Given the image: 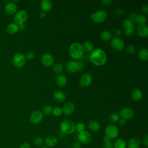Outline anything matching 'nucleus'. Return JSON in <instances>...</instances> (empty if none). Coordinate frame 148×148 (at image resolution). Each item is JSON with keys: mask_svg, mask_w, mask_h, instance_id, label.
Returning a JSON list of instances; mask_svg holds the SVG:
<instances>
[{"mask_svg": "<svg viewBox=\"0 0 148 148\" xmlns=\"http://www.w3.org/2000/svg\"><path fill=\"white\" fill-rule=\"evenodd\" d=\"M90 60L94 65L96 66H102L106 62L107 56L102 49H96L91 52Z\"/></svg>", "mask_w": 148, "mask_h": 148, "instance_id": "nucleus-1", "label": "nucleus"}, {"mask_svg": "<svg viewBox=\"0 0 148 148\" xmlns=\"http://www.w3.org/2000/svg\"><path fill=\"white\" fill-rule=\"evenodd\" d=\"M83 53L82 45L78 42H74L69 46V53L73 59L78 60L81 58L83 56Z\"/></svg>", "mask_w": 148, "mask_h": 148, "instance_id": "nucleus-2", "label": "nucleus"}, {"mask_svg": "<svg viewBox=\"0 0 148 148\" xmlns=\"http://www.w3.org/2000/svg\"><path fill=\"white\" fill-rule=\"evenodd\" d=\"M60 131L65 135L71 134L75 131V124L71 120H64L60 123Z\"/></svg>", "mask_w": 148, "mask_h": 148, "instance_id": "nucleus-3", "label": "nucleus"}, {"mask_svg": "<svg viewBox=\"0 0 148 148\" xmlns=\"http://www.w3.org/2000/svg\"><path fill=\"white\" fill-rule=\"evenodd\" d=\"M105 136H108L110 139H114L116 138L119 134V130L117 126L109 124L107 125L105 128Z\"/></svg>", "mask_w": 148, "mask_h": 148, "instance_id": "nucleus-4", "label": "nucleus"}, {"mask_svg": "<svg viewBox=\"0 0 148 148\" xmlns=\"http://www.w3.org/2000/svg\"><path fill=\"white\" fill-rule=\"evenodd\" d=\"M107 13L105 10H99L91 14V18L97 23H103L107 18Z\"/></svg>", "mask_w": 148, "mask_h": 148, "instance_id": "nucleus-5", "label": "nucleus"}, {"mask_svg": "<svg viewBox=\"0 0 148 148\" xmlns=\"http://www.w3.org/2000/svg\"><path fill=\"white\" fill-rule=\"evenodd\" d=\"M25 57L23 53H17L14 55L12 60L13 64L17 68H21L25 64Z\"/></svg>", "mask_w": 148, "mask_h": 148, "instance_id": "nucleus-6", "label": "nucleus"}, {"mask_svg": "<svg viewBox=\"0 0 148 148\" xmlns=\"http://www.w3.org/2000/svg\"><path fill=\"white\" fill-rule=\"evenodd\" d=\"M28 14L26 11L21 10L17 12L14 16V21L17 25L23 24L27 21Z\"/></svg>", "mask_w": 148, "mask_h": 148, "instance_id": "nucleus-7", "label": "nucleus"}, {"mask_svg": "<svg viewBox=\"0 0 148 148\" xmlns=\"http://www.w3.org/2000/svg\"><path fill=\"white\" fill-rule=\"evenodd\" d=\"M77 139H78V140L79 141V143L86 145L91 142L92 136L91 134L89 132L87 131H83L79 133L77 136Z\"/></svg>", "mask_w": 148, "mask_h": 148, "instance_id": "nucleus-8", "label": "nucleus"}, {"mask_svg": "<svg viewBox=\"0 0 148 148\" xmlns=\"http://www.w3.org/2000/svg\"><path fill=\"white\" fill-rule=\"evenodd\" d=\"M123 24L124 27V34L128 36L133 35L135 29L134 24L128 18H127L123 21Z\"/></svg>", "mask_w": 148, "mask_h": 148, "instance_id": "nucleus-9", "label": "nucleus"}, {"mask_svg": "<svg viewBox=\"0 0 148 148\" xmlns=\"http://www.w3.org/2000/svg\"><path fill=\"white\" fill-rule=\"evenodd\" d=\"M111 47L116 51H121L124 49V41L120 38H114L110 42Z\"/></svg>", "mask_w": 148, "mask_h": 148, "instance_id": "nucleus-10", "label": "nucleus"}, {"mask_svg": "<svg viewBox=\"0 0 148 148\" xmlns=\"http://www.w3.org/2000/svg\"><path fill=\"white\" fill-rule=\"evenodd\" d=\"M43 118V114L42 112L39 110H36L31 113L29 117V120L32 124H37L39 123L40 121H42Z\"/></svg>", "mask_w": 148, "mask_h": 148, "instance_id": "nucleus-11", "label": "nucleus"}, {"mask_svg": "<svg viewBox=\"0 0 148 148\" xmlns=\"http://www.w3.org/2000/svg\"><path fill=\"white\" fill-rule=\"evenodd\" d=\"M92 77L90 73H84L80 78L79 84L83 87H87L91 83Z\"/></svg>", "mask_w": 148, "mask_h": 148, "instance_id": "nucleus-12", "label": "nucleus"}, {"mask_svg": "<svg viewBox=\"0 0 148 148\" xmlns=\"http://www.w3.org/2000/svg\"><path fill=\"white\" fill-rule=\"evenodd\" d=\"M119 116L125 120H129L134 116V111L130 108H124L120 111Z\"/></svg>", "mask_w": 148, "mask_h": 148, "instance_id": "nucleus-13", "label": "nucleus"}, {"mask_svg": "<svg viewBox=\"0 0 148 148\" xmlns=\"http://www.w3.org/2000/svg\"><path fill=\"white\" fill-rule=\"evenodd\" d=\"M42 63L46 66H50L54 63V58L49 53H44L40 58Z\"/></svg>", "mask_w": 148, "mask_h": 148, "instance_id": "nucleus-14", "label": "nucleus"}, {"mask_svg": "<svg viewBox=\"0 0 148 148\" xmlns=\"http://www.w3.org/2000/svg\"><path fill=\"white\" fill-rule=\"evenodd\" d=\"M75 109V105L72 102L66 103L62 108V112L66 116H69L73 113Z\"/></svg>", "mask_w": 148, "mask_h": 148, "instance_id": "nucleus-15", "label": "nucleus"}, {"mask_svg": "<svg viewBox=\"0 0 148 148\" xmlns=\"http://www.w3.org/2000/svg\"><path fill=\"white\" fill-rule=\"evenodd\" d=\"M58 143L57 138L53 135H50L47 136L43 140V143L45 144V146L50 148L55 146Z\"/></svg>", "mask_w": 148, "mask_h": 148, "instance_id": "nucleus-16", "label": "nucleus"}, {"mask_svg": "<svg viewBox=\"0 0 148 148\" xmlns=\"http://www.w3.org/2000/svg\"><path fill=\"white\" fill-rule=\"evenodd\" d=\"M17 9V5L13 2H8L5 6V11L6 13L9 15H13V14H14L16 12Z\"/></svg>", "mask_w": 148, "mask_h": 148, "instance_id": "nucleus-17", "label": "nucleus"}, {"mask_svg": "<svg viewBox=\"0 0 148 148\" xmlns=\"http://www.w3.org/2000/svg\"><path fill=\"white\" fill-rule=\"evenodd\" d=\"M137 34L140 37H146L148 34V28L146 24H139L136 27Z\"/></svg>", "mask_w": 148, "mask_h": 148, "instance_id": "nucleus-18", "label": "nucleus"}, {"mask_svg": "<svg viewBox=\"0 0 148 148\" xmlns=\"http://www.w3.org/2000/svg\"><path fill=\"white\" fill-rule=\"evenodd\" d=\"M65 69L69 73H74L78 71V64L76 61H70L66 62Z\"/></svg>", "mask_w": 148, "mask_h": 148, "instance_id": "nucleus-19", "label": "nucleus"}, {"mask_svg": "<svg viewBox=\"0 0 148 148\" xmlns=\"http://www.w3.org/2000/svg\"><path fill=\"white\" fill-rule=\"evenodd\" d=\"M130 97L134 101H138L142 97V92L139 88H135L131 91Z\"/></svg>", "mask_w": 148, "mask_h": 148, "instance_id": "nucleus-20", "label": "nucleus"}, {"mask_svg": "<svg viewBox=\"0 0 148 148\" xmlns=\"http://www.w3.org/2000/svg\"><path fill=\"white\" fill-rule=\"evenodd\" d=\"M127 148H139L140 141L137 138H132L126 143Z\"/></svg>", "mask_w": 148, "mask_h": 148, "instance_id": "nucleus-21", "label": "nucleus"}, {"mask_svg": "<svg viewBox=\"0 0 148 148\" xmlns=\"http://www.w3.org/2000/svg\"><path fill=\"white\" fill-rule=\"evenodd\" d=\"M40 5L42 10L45 12L50 11L53 7V3L49 0H42Z\"/></svg>", "mask_w": 148, "mask_h": 148, "instance_id": "nucleus-22", "label": "nucleus"}, {"mask_svg": "<svg viewBox=\"0 0 148 148\" xmlns=\"http://www.w3.org/2000/svg\"><path fill=\"white\" fill-rule=\"evenodd\" d=\"M88 127L91 131L97 132L101 128L100 123L96 120H91L88 123Z\"/></svg>", "mask_w": 148, "mask_h": 148, "instance_id": "nucleus-23", "label": "nucleus"}, {"mask_svg": "<svg viewBox=\"0 0 148 148\" xmlns=\"http://www.w3.org/2000/svg\"><path fill=\"white\" fill-rule=\"evenodd\" d=\"M53 98L56 101L58 102H62L66 99V95L62 91H57L54 92Z\"/></svg>", "mask_w": 148, "mask_h": 148, "instance_id": "nucleus-24", "label": "nucleus"}, {"mask_svg": "<svg viewBox=\"0 0 148 148\" xmlns=\"http://www.w3.org/2000/svg\"><path fill=\"white\" fill-rule=\"evenodd\" d=\"M57 84L60 87H64L67 83V79L65 76L63 75H58L56 79Z\"/></svg>", "mask_w": 148, "mask_h": 148, "instance_id": "nucleus-25", "label": "nucleus"}, {"mask_svg": "<svg viewBox=\"0 0 148 148\" xmlns=\"http://www.w3.org/2000/svg\"><path fill=\"white\" fill-rule=\"evenodd\" d=\"M18 30H19L18 26L16 23L9 24L6 29L7 32L10 35H13L16 34Z\"/></svg>", "mask_w": 148, "mask_h": 148, "instance_id": "nucleus-26", "label": "nucleus"}, {"mask_svg": "<svg viewBox=\"0 0 148 148\" xmlns=\"http://www.w3.org/2000/svg\"><path fill=\"white\" fill-rule=\"evenodd\" d=\"M83 51H85L86 53H91L93 50V45L92 43L86 40L83 42V43L82 45Z\"/></svg>", "mask_w": 148, "mask_h": 148, "instance_id": "nucleus-27", "label": "nucleus"}, {"mask_svg": "<svg viewBox=\"0 0 148 148\" xmlns=\"http://www.w3.org/2000/svg\"><path fill=\"white\" fill-rule=\"evenodd\" d=\"M138 57L142 61H147L148 60V50L147 49L140 50L138 53Z\"/></svg>", "mask_w": 148, "mask_h": 148, "instance_id": "nucleus-28", "label": "nucleus"}, {"mask_svg": "<svg viewBox=\"0 0 148 148\" xmlns=\"http://www.w3.org/2000/svg\"><path fill=\"white\" fill-rule=\"evenodd\" d=\"M112 38V33L109 31H103L101 32L100 35V38L105 42H107L110 40Z\"/></svg>", "mask_w": 148, "mask_h": 148, "instance_id": "nucleus-29", "label": "nucleus"}, {"mask_svg": "<svg viewBox=\"0 0 148 148\" xmlns=\"http://www.w3.org/2000/svg\"><path fill=\"white\" fill-rule=\"evenodd\" d=\"M113 144V148H126V142L123 139H116Z\"/></svg>", "mask_w": 148, "mask_h": 148, "instance_id": "nucleus-30", "label": "nucleus"}, {"mask_svg": "<svg viewBox=\"0 0 148 148\" xmlns=\"http://www.w3.org/2000/svg\"><path fill=\"white\" fill-rule=\"evenodd\" d=\"M103 148H113V144L111 141V139H109L108 136H105L103 138Z\"/></svg>", "mask_w": 148, "mask_h": 148, "instance_id": "nucleus-31", "label": "nucleus"}, {"mask_svg": "<svg viewBox=\"0 0 148 148\" xmlns=\"http://www.w3.org/2000/svg\"><path fill=\"white\" fill-rule=\"evenodd\" d=\"M53 71L56 74H60L63 71V65L60 63H56L53 66Z\"/></svg>", "mask_w": 148, "mask_h": 148, "instance_id": "nucleus-32", "label": "nucleus"}, {"mask_svg": "<svg viewBox=\"0 0 148 148\" xmlns=\"http://www.w3.org/2000/svg\"><path fill=\"white\" fill-rule=\"evenodd\" d=\"M52 110H53V107L50 105H46L44 106L42 110V113L43 114L45 115H49L51 113H52Z\"/></svg>", "mask_w": 148, "mask_h": 148, "instance_id": "nucleus-33", "label": "nucleus"}, {"mask_svg": "<svg viewBox=\"0 0 148 148\" xmlns=\"http://www.w3.org/2000/svg\"><path fill=\"white\" fill-rule=\"evenodd\" d=\"M109 119L113 123H116L118 122L120 120V116L116 113H112L109 115Z\"/></svg>", "mask_w": 148, "mask_h": 148, "instance_id": "nucleus-34", "label": "nucleus"}, {"mask_svg": "<svg viewBox=\"0 0 148 148\" xmlns=\"http://www.w3.org/2000/svg\"><path fill=\"white\" fill-rule=\"evenodd\" d=\"M85 125L84 123H77L76 125H75V130L78 132L80 133L83 131H85Z\"/></svg>", "mask_w": 148, "mask_h": 148, "instance_id": "nucleus-35", "label": "nucleus"}, {"mask_svg": "<svg viewBox=\"0 0 148 148\" xmlns=\"http://www.w3.org/2000/svg\"><path fill=\"white\" fill-rule=\"evenodd\" d=\"M138 14L136 13L132 12L129 14V18L128 19L134 24V23H137L138 21Z\"/></svg>", "mask_w": 148, "mask_h": 148, "instance_id": "nucleus-36", "label": "nucleus"}, {"mask_svg": "<svg viewBox=\"0 0 148 148\" xmlns=\"http://www.w3.org/2000/svg\"><path fill=\"white\" fill-rule=\"evenodd\" d=\"M146 21H147V18L144 14H138L137 23H139V24H145L146 23Z\"/></svg>", "mask_w": 148, "mask_h": 148, "instance_id": "nucleus-37", "label": "nucleus"}, {"mask_svg": "<svg viewBox=\"0 0 148 148\" xmlns=\"http://www.w3.org/2000/svg\"><path fill=\"white\" fill-rule=\"evenodd\" d=\"M125 51L127 53L130 54H134L135 53V51H136V49H135V47L133 45H128V46H127L125 47Z\"/></svg>", "mask_w": 148, "mask_h": 148, "instance_id": "nucleus-38", "label": "nucleus"}, {"mask_svg": "<svg viewBox=\"0 0 148 148\" xmlns=\"http://www.w3.org/2000/svg\"><path fill=\"white\" fill-rule=\"evenodd\" d=\"M62 109L59 107H55L53 108L52 113L56 116H59L62 114Z\"/></svg>", "mask_w": 148, "mask_h": 148, "instance_id": "nucleus-39", "label": "nucleus"}, {"mask_svg": "<svg viewBox=\"0 0 148 148\" xmlns=\"http://www.w3.org/2000/svg\"><path fill=\"white\" fill-rule=\"evenodd\" d=\"M34 144L37 146H41L43 144V140L40 137H36L34 140Z\"/></svg>", "mask_w": 148, "mask_h": 148, "instance_id": "nucleus-40", "label": "nucleus"}, {"mask_svg": "<svg viewBox=\"0 0 148 148\" xmlns=\"http://www.w3.org/2000/svg\"><path fill=\"white\" fill-rule=\"evenodd\" d=\"M35 53H34V52H32V51H28L27 54H26V55L25 56V58H27V59H28V60H32V59H34V57H35Z\"/></svg>", "mask_w": 148, "mask_h": 148, "instance_id": "nucleus-41", "label": "nucleus"}, {"mask_svg": "<svg viewBox=\"0 0 148 148\" xmlns=\"http://www.w3.org/2000/svg\"><path fill=\"white\" fill-rule=\"evenodd\" d=\"M124 12V9H121V8H118L117 9L115 12H114V13H115V15L117 16H121Z\"/></svg>", "mask_w": 148, "mask_h": 148, "instance_id": "nucleus-42", "label": "nucleus"}, {"mask_svg": "<svg viewBox=\"0 0 148 148\" xmlns=\"http://www.w3.org/2000/svg\"><path fill=\"white\" fill-rule=\"evenodd\" d=\"M141 10L144 14H147L148 13V5L145 4L142 5L141 7Z\"/></svg>", "mask_w": 148, "mask_h": 148, "instance_id": "nucleus-43", "label": "nucleus"}, {"mask_svg": "<svg viewBox=\"0 0 148 148\" xmlns=\"http://www.w3.org/2000/svg\"><path fill=\"white\" fill-rule=\"evenodd\" d=\"M114 35L116 38H119V36H120L121 35V30L119 29H116L114 31Z\"/></svg>", "mask_w": 148, "mask_h": 148, "instance_id": "nucleus-44", "label": "nucleus"}, {"mask_svg": "<svg viewBox=\"0 0 148 148\" xmlns=\"http://www.w3.org/2000/svg\"><path fill=\"white\" fill-rule=\"evenodd\" d=\"M81 143L78 142H74L72 145V148H81Z\"/></svg>", "mask_w": 148, "mask_h": 148, "instance_id": "nucleus-45", "label": "nucleus"}, {"mask_svg": "<svg viewBox=\"0 0 148 148\" xmlns=\"http://www.w3.org/2000/svg\"><path fill=\"white\" fill-rule=\"evenodd\" d=\"M143 144L145 145L146 147H148V135H146L143 139Z\"/></svg>", "mask_w": 148, "mask_h": 148, "instance_id": "nucleus-46", "label": "nucleus"}, {"mask_svg": "<svg viewBox=\"0 0 148 148\" xmlns=\"http://www.w3.org/2000/svg\"><path fill=\"white\" fill-rule=\"evenodd\" d=\"M19 148H31V146L29 145V143H26V142H24V143H22V144L20 145V146Z\"/></svg>", "mask_w": 148, "mask_h": 148, "instance_id": "nucleus-47", "label": "nucleus"}, {"mask_svg": "<svg viewBox=\"0 0 148 148\" xmlns=\"http://www.w3.org/2000/svg\"><path fill=\"white\" fill-rule=\"evenodd\" d=\"M112 0H102V2L105 5H110L112 3Z\"/></svg>", "mask_w": 148, "mask_h": 148, "instance_id": "nucleus-48", "label": "nucleus"}, {"mask_svg": "<svg viewBox=\"0 0 148 148\" xmlns=\"http://www.w3.org/2000/svg\"><path fill=\"white\" fill-rule=\"evenodd\" d=\"M119 124L120 125H121V126H123V125H125V123H126V121H125V120H124V119H120V120H119Z\"/></svg>", "mask_w": 148, "mask_h": 148, "instance_id": "nucleus-49", "label": "nucleus"}, {"mask_svg": "<svg viewBox=\"0 0 148 148\" xmlns=\"http://www.w3.org/2000/svg\"><path fill=\"white\" fill-rule=\"evenodd\" d=\"M77 64H78V70H81L83 67V64L82 61H77Z\"/></svg>", "mask_w": 148, "mask_h": 148, "instance_id": "nucleus-50", "label": "nucleus"}, {"mask_svg": "<svg viewBox=\"0 0 148 148\" xmlns=\"http://www.w3.org/2000/svg\"><path fill=\"white\" fill-rule=\"evenodd\" d=\"M46 12L45 11H43L42 10L40 12V14H39V16L41 18H44L45 16H46Z\"/></svg>", "mask_w": 148, "mask_h": 148, "instance_id": "nucleus-51", "label": "nucleus"}, {"mask_svg": "<svg viewBox=\"0 0 148 148\" xmlns=\"http://www.w3.org/2000/svg\"><path fill=\"white\" fill-rule=\"evenodd\" d=\"M18 28H19V29H25V25H24V24H20V25H18Z\"/></svg>", "mask_w": 148, "mask_h": 148, "instance_id": "nucleus-52", "label": "nucleus"}, {"mask_svg": "<svg viewBox=\"0 0 148 148\" xmlns=\"http://www.w3.org/2000/svg\"><path fill=\"white\" fill-rule=\"evenodd\" d=\"M41 148H49V147H46V146H43V147H42Z\"/></svg>", "mask_w": 148, "mask_h": 148, "instance_id": "nucleus-53", "label": "nucleus"}, {"mask_svg": "<svg viewBox=\"0 0 148 148\" xmlns=\"http://www.w3.org/2000/svg\"><path fill=\"white\" fill-rule=\"evenodd\" d=\"M145 148H147V147H145Z\"/></svg>", "mask_w": 148, "mask_h": 148, "instance_id": "nucleus-54", "label": "nucleus"}, {"mask_svg": "<svg viewBox=\"0 0 148 148\" xmlns=\"http://www.w3.org/2000/svg\"><path fill=\"white\" fill-rule=\"evenodd\" d=\"M0 6H1V3H0Z\"/></svg>", "mask_w": 148, "mask_h": 148, "instance_id": "nucleus-55", "label": "nucleus"}]
</instances>
